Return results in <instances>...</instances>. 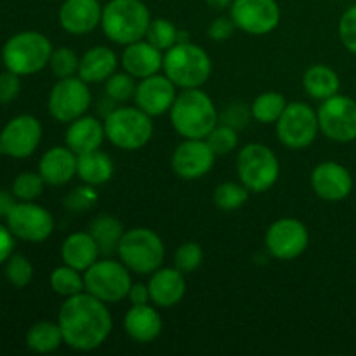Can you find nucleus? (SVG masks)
<instances>
[{
  "label": "nucleus",
  "instance_id": "obj_1",
  "mask_svg": "<svg viewBox=\"0 0 356 356\" xmlns=\"http://www.w3.org/2000/svg\"><path fill=\"white\" fill-rule=\"evenodd\" d=\"M58 323L65 344L75 351H94L106 343L113 320L106 302L89 292L66 298L59 308Z\"/></svg>",
  "mask_w": 356,
  "mask_h": 356
},
{
  "label": "nucleus",
  "instance_id": "obj_2",
  "mask_svg": "<svg viewBox=\"0 0 356 356\" xmlns=\"http://www.w3.org/2000/svg\"><path fill=\"white\" fill-rule=\"evenodd\" d=\"M174 131L183 139H205L219 124V111L207 92L183 89L169 111Z\"/></svg>",
  "mask_w": 356,
  "mask_h": 356
},
{
  "label": "nucleus",
  "instance_id": "obj_3",
  "mask_svg": "<svg viewBox=\"0 0 356 356\" xmlns=\"http://www.w3.org/2000/svg\"><path fill=\"white\" fill-rule=\"evenodd\" d=\"M152 16L141 0H110L103 7L101 28L111 42L129 45L146 37Z\"/></svg>",
  "mask_w": 356,
  "mask_h": 356
},
{
  "label": "nucleus",
  "instance_id": "obj_4",
  "mask_svg": "<svg viewBox=\"0 0 356 356\" xmlns=\"http://www.w3.org/2000/svg\"><path fill=\"white\" fill-rule=\"evenodd\" d=\"M162 70L181 90L198 89L211 79L212 61L200 45L190 40L177 42L163 52Z\"/></svg>",
  "mask_w": 356,
  "mask_h": 356
},
{
  "label": "nucleus",
  "instance_id": "obj_5",
  "mask_svg": "<svg viewBox=\"0 0 356 356\" xmlns=\"http://www.w3.org/2000/svg\"><path fill=\"white\" fill-rule=\"evenodd\" d=\"M106 139L118 149L136 152L152 141L153 120L138 106H118L104 118Z\"/></svg>",
  "mask_w": 356,
  "mask_h": 356
},
{
  "label": "nucleus",
  "instance_id": "obj_6",
  "mask_svg": "<svg viewBox=\"0 0 356 356\" xmlns=\"http://www.w3.org/2000/svg\"><path fill=\"white\" fill-rule=\"evenodd\" d=\"M118 259L136 275H152L162 268L165 245L156 232L149 228L127 229L118 243Z\"/></svg>",
  "mask_w": 356,
  "mask_h": 356
},
{
  "label": "nucleus",
  "instance_id": "obj_7",
  "mask_svg": "<svg viewBox=\"0 0 356 356\" xmlns=\"http://www.w3.org/2000/svg\"><path fill=\"white\" fill-rule=\"evenodd\" d=\"M52 44L40 31H21L13 35L2 49V61L7 70L19 76L33 75L49 66Z\"/></svg>",
  "mask_w": 356,
  "mask_h": 356
},
{
  "label": "nucleus",
  "instance_id": "obj_8",
  "mask_svg": "<svg viewBox=\"0 0 356 356\" xmlns=\"http://www.w3.org/2000/svg\"><path fill=\"white\" fill-rule=\"evenodd\" d=\"M236 174L250 193H264L278 181L280 162L266 145L249 143L236 155Z\"/></svg>",
  "mask_w": 356,
  "mask_h": 356
},
{
  "label": "nucleus",
  "instance_id": "obj_9",
  "mask_svg": "<svg viewBox=\"0 0 356 356\" xmlns=\"http://www.w3.org/2000/svg\"><path fill=\"white\" fill-rule=\"evenodd\" d=\"M86 292L101 299L106 305H117L127 298L132 287L131 270L122 261L97 259L87 271H83Z\"/></svg>",
  "mask_w": 356,
  "mask_h": 356
},
{
  "label": "nucleus",
  "instance_id": "obj_10",
  "mask_svg": "<svg viewBox=\"0 0 356 356\" xmlns=\"http://www.w3.org/2000/svg\"><path fill=\"white\" fill-rule=\"evenodd\" d=\"M318 132V113L302 101L289 103L277 120L278 141L289 149L308 148L315 143Z\"/></svg>",
  "mask_w": 356,
  "mask_h": 356
},
{
  "label": "nucleus",
  "instance_id": "obj_11",
  "mask_svg": "<svg viewBox=\"0 0 356 356\" xmlns=\"http://www.w3.org/2000/svg\"><path fill=\"white\" fill-rule=\"evenodd\" d=\"M90 101H92V96H90L89 83L79 75L68 76L54 83L49 92L47 110L54 120L70 124L87 113Z\"/></svg>",
  "mask_w": 356,
  "mask_h": 356
},
{
  "label": "nucleus",
  "instance_id": "obj_12",
  "mask_svg": "<svg viewBox=\"0 0 356 356\" xmlns=\"http://www.w3.org/2000/svg\"><path fill=\"white\" fill-rule=\"evenodd\" d=\"M320 132L336 143L356 141V101L353 97L336 94L322 101L316 110Z\"/></svg>",
  "mask_w": 356,
  "mask_h": 356
},
{
  "label": "nucleus",
  "instance_id": "obj_13",
  "mask_svg": "<svg viewBox=\"0 0 356 356\" xmlns=\"http://www.w3.org/2000/svg\"><path fill=\"white\" fill-rule=\"evenodd\" d=\"M308 228L305 222L296 218L277 219L264 235L266 250L278 261L298 259L308 249Z\"/></svg>",
  "mask_w": 356,
  "mask_h": 356
},
{
  "label": "nucleus",
  "instance_id": "obj_14",
  "mask_svg": "<svg viewBox=\"0 0 356 356\" xmlns=\"http://www.w3.org/2000/svg\"><path fill=\"white\" fill-rule=\"evenodd\" d=\"M6 222L16 238L31 243L45 242L54 232V218L51 212L33 202H21L14 205Z\"/></svg>",
  "mask_w": 356,
  "mask_h": 356
},
{
  "label": "nucleus",
  "instance_id": "obj_15",
  "mask_svg": "<svg viewBox=\"0 0 356 356\" xmlns=\"http://www.w3.org/2000/svg\"><path fill=\"white\" fill-rule=\"evenodd\" d=\"M229 16L245 33L268 35L280 23V6L277 0H233Z\"/></svg>",
  "mask_w": 356,
  "mask_h": 356
},
{
  "label": "nucleus",
  "instance_id": "obj_16",
  "mask_svg": "<svg viewBox=\"0 0 356 356\" xmlns=\"http://www.w3.org/2000/svg\"><path fill=\"white\" fill-rule=\"evenodd\" d=\"M42 141V124L33 115H17L0 132V153L13 159H28Z\"/></svg>",
  "mask_w": 356,
  "mask_h": 356
},
{
  "label": "nucleus",
  "instance_id": "obj_17",
  "mask_svg": "<svg viewBox=\"0 0 356 356\" xmlns=\"http://www.w3.org/2000/svg\"><path fill=\"white\" fill-rule=\"evenodd\" d=\"M214 149L205 139H184L172 153L170 165L174 174L184 181H197L207 176L216 163Z\"/></svg>",
  "mask_w": 356,
  "mask_h": 356
},
{
  "label": "nucleus",
  "instance_id": "obj_18",
  "mask_svg": "<svg viewBox=\"0 0 356 356\" xmlns=\"http://www.w3.org/2000/svg\"><path fill=\"white\" fill-rule=\"evenodd\" d=\"M177 97V87L169 76L163 73H155L152 76H146L138 82L136 89V106L148 113L149 117H160V115L169 113L174 101Z\"/></svg>",
  "mask_w": 356,
  "mask_h": 356
},
{
  "label": "nucleus",
  "instance_id": "obj_19",
  "mask_svg": "<svg viewBox=\"0 0 356 356\" xmlns=\"http://www.w3.org/2000/svg\"><path fill=\"white\" fill-rule=\"evenodd\" d=\"M312 188L325 202H341L353 191V176L337 162H322L313 169Z\"/></svg>",
  "mask_w": 356,
  "mask_h": 356
},
{
  "label": "nucleus",
  "instance_id": "obj_20",
  "mask_svg": "<svg viewBox=\"0 0 356 356\" xmlns=\"http://www.w3.org/2000/svg\"><path fill=\"white\" fill-rule=\"evenodd\" d=\"M99 0H65L59 7V24L72 35H87L101 24Z\"/></svg>",
  "mask_w": 356,
  "mask_h": 356
},
{
  "label": "nucleus",
  "instance_id": "obj_21",
  "mask_svg": "<svg viewBox=\"0 0 356 356\" xmlns=\"http://www.w3.org/2000/svg\"><path fill=\"white\" fill-rule=\"evenodd\" d=\"M120 65L124 72L134 79H146L159 73L163 66V52L149 44L146 38L125 45L120 56Z\"/></svg>",
  "mask_w": 356,
  "mask_h": 356
},
{
  "label": "nucleus",
  "instance_id": "obj_22",
  "mask_svg": "<svg viewBox=\"0 0 356 356\" xmlns=\"http://www.w3.org/2000/svg\"><path fill=\"white\" fill-rule=\"evenodd\" d=\"M152 302L159 308H174L186 294V280L183 271L174 268H159L148 282Z\"/></svg>",
  "mask_w": 356,
  "mask_h": 356
},
{
  "label": "nucleus",
  "instance_id": "obj_23",
  "mask_svg": "<svg viewBox=\"0 0 356 356\" xmlns=\"http://www.w3.org/2000/svg\"><path fill=\"white\" fill-rule=\"evenodd\" d=\"M124 329L134 343L149 344L162 334L163 320L152 305H132L125 313Z\"/></svg>",
  "mask_w": 356,
  "mask_h": 356
},
{
  "label": "nucleus",
  "instance_id": "obj_24",
  "mask_svg": "<svg viewBox=\"0 0 356 356\" xmlns=\"http://www.w3.org/2000/svg\"><path fill=\"white\" fill-rule=\"evenodd\" d=\"M76 160L79 155L68 146H54L42 155L38 172L44 177L45 184L63 186L76 176Z\"/></svg>",
  "mask_w": 356,
  "mask_h": 356
},
{
  "label": "nucleus",
  "instance_id": "obj_25",
  "mask_svg": "<svg viewBox=\"0 0 356 356\" xmlns=\"http://www.w3.org/2000/svg\"><path fill=\"white\" fill-rule=\"evenodd\" d=\"M104 139H106L104 124L89 115H82L76 120L70 122L65 136L66 146L76 155L99 149Z\"/></svg>",
  "mask_w": 356,
  "mask_h": 356
},
{
  "label": "nucleus",
  "instance_id": "obj_26",
  "mask_svg": "<svg viewBox=\"0 0 356 356\" xmlns=\"http://www.w3.org/2000/svg\"><path fill=\"white\" fill-rule=\"evenodd\" d=\"M101 256L97 242L89 232L72 233L65 238L61 245L63 264L75 268L79 271H87Z\"/></svg>",
  "mask_w": 356,
  "mask_h": 356
},
{
  "label": "nucleus",
  "instance_id": "obj_27",
  "mask_svg": "<svg viewBox=\"0 0 356 356\" xmlns=\"http://www.w3.org/2000/svg\"><path fill=\"white\" fill-rule=\"evenodd\" d=\"M118 58L106 45H96L87 49L80 58L79 76L87 83L106 82L117 72Z\"/></svg>",
  "mask_w": 356,
  "mask_h": 356
},
{
  "label": "nucleus",
  "instance_id": "obj_28",
  "mask_svg": "<svg viewBox=\"0 0 356 356\" xmlns=\"http://www.w3.org/2000/svg\"><path fill=\"white\" fill-rule=\"evenodd\" d=\"M113 160L101 149L82 153L76 160V176L90 186L106 184L113 177Z\"/></svg>",
  "mask_w": 356,
  "mask_h": 356
},
{
  "label": "nucleus",
  "instance_id": "obj_29",
  "mask_svg": "<svg viewBox=\"0 0 356 356\" xmlns=\"http://www.w3.org/2000/svg\"><path fill=\"white\" fill-rule=\"evenodd\" d=\"M302 87L316 101H325L329 97L339 94L341 80L336 70L327 65L309 66L302 76Z\"/></svg>",
  "mask_w": 356,
  "mask_h": 356
},
{
  "label": "nucleus",
  "instance_id": "obj_30",
  "mask_svg": "<svg viewBox=\"0 0 356 356\" xmlns=\"http://www.w3.org/2000/svg\"><path fill=\"white\" fill-rule=\"evenodd\" d=\"M89 233L97 242V247L101 250V256H110L115 254L118 249L122 236H124V226L113 216H99L94 219L89 226Z\"/></svg>",
  "mask_w": 356,
  "mask_h": 356
},
{
  "label": "nucleus",
  "instance_id": "obj_31",
  "mask_svg": "<svg viewBox=\"0 0 356 356\" xmlns=\"http://www.w3.org/2000/svg\"><path fill=\"white\" fill-rule=\"evenodd\" d=\"M61 344H65V337L58 322H37L26 334V346L35 353H52Z\"/></svg>",
  "mask_w": 356,
  "mask_h": 356
},
{
  "label": "nucleus",
  "instance_id": "obj_32",
  "mask_svg": "<svg viewBox=\"0 0 356 356\" xmlns=\"http://www.w3.org/2000/svg\"><path fill=\"white\" fill-rule=\"evenodd\" d=\"M287 99L284 94L280 92H263L252 101L250 104V113L252 118L259 124H277L278 118L284 113L285 106H287Z\"/></svg>",
  "mask_w": 356,
  "mask_h": 356
},
{
  "label": "nucleus",
  "instance_id": "obj_33",
  "mask_svg": "<svg viewBox=\"0 0 356 356\" xmlns=\"http://www.w3.org/2000/svg\"><path fill=\"white\" fill-rule=\"evenodd\" d=\"M51 287L56 294H59L65 299L80 294V292L86 291L83 273L75 270V268L68 266V264H63V266L56 268L51 273Z\"/></svg>",
  "mask_w": 356,
  "mask_h": 356
},
{
  "label": "nucleus",
  "instance_id": "obj_34",
  "mask_svg": "<svg viewBox=\"0 0 356 356\" xmlns=\"http://www.w3.org/2000/svg\"><path fill=\"white\" fill-rule=\"evenodd\" d=\"M250 191L243 186L242 183H233V181H226L221 183L214 190V204L216 207L221 209V211L232 212L238 211L249 200Z\"/></svg>",
  "mask_w": 356,
  "mask_h": 356
},
{
  "label": "nucleus",
  "instance_id": "obj_35",
  "mask_svg": "<svg viewBox=\"0 0 356 356\" xmlns=\"http://www.w3.org/2000/svg\"><path fill=\"white\" fill-rule=\"evenodd\" d=\"M145 38L149 44L155 45L156 49L165 52L179 42V30H177L172 21L159 17V19H152Z\"/></svg>",
  "mask_w": 356,
  "mask_h": 356
},
{
  "label": "nucleus",
  "instance_id": "obj_36",
  "mask_svg": "<svg viewBox=\"0 0 356 356\" xmlns=\"http://www.w3.org/2000/svg\"><path fill=\"white\" fill-rule=\"evenodd\" d=\"M79 65L80 58L70 47L54 49L51 54V59H49V68H51L52 75L58 80L79 75Z\"/></svg>",
  "mask_w": 356,
  "mask_h": 356
},
{
  "label": "nucleus",
  "instance_id": "obj_37",
  "mask_svg": "<svg viewBox=\"0 0 356 356\" xmlns=\"http://www.w3.org/2000/svg\"><path fill=\"white\" fill-rule=\"evenodd\" d=\"M136 89H138V82H136L134 76L129 75L127 72H115L113 75L104 82L106 96L110 97V99H113L115 103H125V101L129 99H134Z\"/></svg>",
  "mask_w": 356,
  "mask_h": 356
},
{
  "label": "nucleus",
  "instance_id": "obj_38",
  "mask_svg": "<svg viewBox=\"0 0 356 356\" xmlns=\"http://www.w3.org/2000/svg\"><path fill=\"white\" fill-rule=\"evenodd\" d=\"M45 181L40 172H21L13 183V193L21 202H33L44 193Z\"/></svg>",
  "mask_w": 356,
  "mask_h": 356
},
{
  "label": "nucleus",
  "instance_id": "obj_39",
  "mask_svg": "<svg viewBox=\"0 0 356 356\" xmlns=\"http://www.w3.org/2000/svg\"><path fill=\"white\" fill-rule=\"evenodd\" d=\"M205 141L214 149L216 155H228V153H232L238 146V131L219 122L212 129L211 134L205 138Z\"/></svg>",
  "mask_w": 356,
  "mask_h": 356
},
{
  "label": "nucleus",
  "instance_id": "obj_40",
  "mask_svg": "<svg viewBox=\"0 0 356 356\" xmlns=\"http://www.w3.org/2000/svg\"><path fill=\"white\" fill-rule=\"evenodd\" d=\"M6 277L16 289H24L33 280V266L24 256L14 254L6 261Z\"/></svg>",
  "mask_w": 356,
  "mask_h": 356
},
{
  "label": "nucleus",
  "instance_id": "obj_41",
  "mask_svg": "<svg viewBox=\"0 0 356 356\" xmlns=\"http://www.w3.org/2000/svg\"><path fill=\"white\" fill-rule=\"evenodd\" d=\"M202 263H204V249L197 242H184L174 254V266L184 275L197 271Z\"/></svg>",
  "mask_w": 356,
  "mask_h": 356
},
{
  "label": "nucleus",
  "instance_id": "obj_42",
  "mask_svg": "<svg viewBox=\"0 0 356 356\" xmlns=\"http://www.w3.org/2000/svg\"><path fill=\"white\" fill-rule=\"evenodd\" d=\"M337 33H339V40L346 47V51L356 56V3L348 7L343 13L339 26H337Z\"/></svg>",
  "mask_w": 356,
  "mask_h": 356
},
{
  "label": "nucleus",
  "instance_id": "obj_43",
  "mask_svg": "<svg viewBox=\"0 0 356 356\" xmlns=\"http://www.w3.org/2000/svg\"><path fill=\"white\" fill-rule=\"evenodd\" d=\"M96 202H97L96 186L86 184V186L75 188V190L66 197L65 204L66 207L72 209V211H87V209L92 207Z\"/></svg>",
  "mask_w": 356,
  "mask_h": 356
},
{
  "label": "nucleus",
  "instance_id": "obj_44",
  "mask_svg": "<svg viewBox=\"0 0 356 356\" xmlns=\"http://www.w3.org/2000/svg\"><path fill=\"white\" fill-rule=\"evenodd\" d=\"M250 117H252L250 108H247L243 103H233L222 113H219V122L240 131V129H243L249 124Z\"/></svg>",
  "mask_w": 356,
  "mask_h": 356
},
{
  "label": "nucleus",
  "instance_id": "obj_45",
  "mask_svg": "<svg viewBox=\"0 0 356 356\" xmlns=\"http://www.w3.org/2000/svg\"><path fill=\"white\" fill-rule=\"evenodd\" d=\"M21 80L19 75L10 70L0 73V103H10L19 96Z\"/></svg>",
  "mask_w": 356,
  "mask_h": 356
},
{
  "label": "nucleus",
  "instance_id": "obj_46",
  "mask_svg": "<svg viewBox=\"0 0 356 356\" xmlns=\"http://www.w3.org/2000/svg\"><path fill=\"white\" fill-rule=\"evenodd\" d=\"M235 30L236 24L232 19V16H219L209 26V37L214 42H226L233 37Z\"/></svg>",
  "mask_w": 356,
  "mask_h": 356
},
{
  "label": "nucleus",
  "instance_id": "obj_47",
  "mask_svg": "<svg viewBox=\"0 0 356 356\" xmlns=\"http://www.w3.org/2000/svg\"><path fill=\"white\" fill-rule=\"evenodd\" d=\"M14 238H16V236L13 235V232H10L7 226L0 225V264H3L10 256H13Z\"/></svg>",
  "mask_w": 356,
  "mask_h": 356
},
{
  "label": "nucleus",
  "instance_id": "obj_48",
  "mask_svg": "<svg viewBox=\"0 0 356 356\" xmlns=\"http://www.w3.org/2000/svg\"><path fill=\"white\" fill-rule=\"evenodd\" d=\"M127 299L131 301V305H149L152 302L149 287L145 284H132Z\"/></svg>",
  "mask_w": 356,
  "mask_h": 356
},
{
  "label": "nucleus",
  "instance_id": "obj_49",
  "mask_svg": "<svg viewBox=\"0 0 356 356\" xmlns=\"http://www.w3.org/2000/svg\"><path fill=\"white\" fill-rule=\"evenodd\" d=\"M17 198L13 191L0 190V218H7L9 212L13 211L14 205L17 204Z\"/></svg>",
  "mask_w": 356,
  "mask_h": 356
},
{
  "label": "nucleus",
  "instance_id": "obj_50",
  "mask_svg": "<svg viewBox=\"0 0 356 356\" xmlns=\"http://www.w3.org/2000/svg\"><path fill=\"white\" fill-rule=\"evenodd\" d=\"M205 2H207L212 9L221 10V9H228V7L233 3V0H205Z\"/></svg>",
  "mask_w": 356,
  "mask_h": 356
}]
</instances>
